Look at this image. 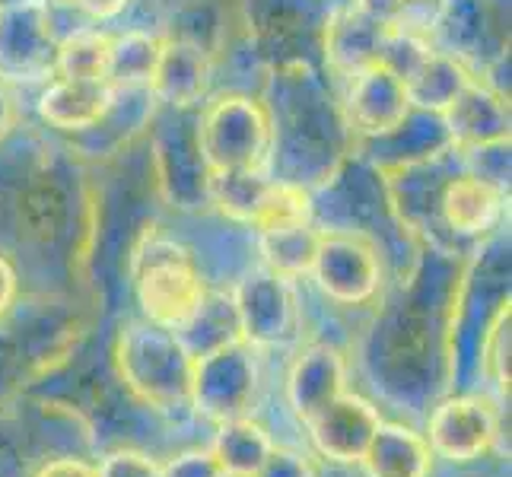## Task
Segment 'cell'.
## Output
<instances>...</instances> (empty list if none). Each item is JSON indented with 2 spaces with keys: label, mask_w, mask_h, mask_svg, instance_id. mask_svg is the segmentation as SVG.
<instances>
[{
  "label": "cell",
  "mask_w": 512,
  "mask_h": 477,
  "mask_svg": "<svg viewBox=\"0 0 512 477\" xmlns=\"http://www.w3.org/2000/svg\"><path fill=\"white\" fill-rule=\"evenodd\" d=\"M131 290L140 318L169 331H182L201 309L207 284L198 258L185 242L150 226L131 252Z\"/></svg>",
  "instance_id": "obj_1"
},
{
  "label": "cell",
  "mask_w": 512,
  "mask_h": 477,
  "mask_svg": "<svg viewBox=\"0 0 512 477\" xmlns=\"http://www.w3.org/2000/svg\"><path fill=\"white\" fill-rule=\"evenodd\" d=\"M112 360L118 379L147 408H188L194 357L175 331L150 325L144 318H128L115 331Z\"/></svg>",
  "instance_id": "obj_2"
},
{
  "label": "cell",
  "mask_w": 512,
  "mask_h": 477,
  "mask_svg": "<svg viewBox=\"0 0 512 477\" xmlns=\"http://www.w3.org/2000/svg\"><path fill=\"white\" fill-rule=\"evenodd\" d=\"M194 144L207 172H271L277 150L274 112L258 96H210L194 112Z\"/></svg>",
  "instance_id": "obj_3"
},
{
  "label": "cell",
  "mask_w": 512,
  "mask_h": 477,
  "mask_svg": "<svg viewBox=\"0 0 512 477\" xmlns=\"http://www.w3.org/2000/svg\"><path fill=\"white\" fill-rule=\"evenodd\" d=\"M312 284L334 306L363 309L382 290L385 264L379 245L357 229H319Z\"/></svg>",
  "instance_id": "obj_4"
},
{
  "label": "cell",
  "mask_w": 512,
  "mask_h": 477,
  "mask_svg": "<svg viewBox=\"0 0 512 477\" xmlns=\"http://www.w3.org/2000/svg\"><path fill=\"white\" fill-rule=\"evenodd\" d=\"M258 388H261L258 347L233 341L194 360L188 408H194L210 423L252 417Z\"/></svg>",
  "instance_id": "obj_5"
},
{
  "label": "cell",
  "mask_w": 512,
  "mask_h": 477,
  "mask_svg": "<svg viewBox=\"0 0 512 477\" xmlns=\"http://www.w3.org/2000/svg\"><path fill=\"white\" fill-rule=\"evenodd\" d=\"M423 436L436 458L449 465H471L497 446L500 417L484 395H452L433 408Z\"/></svg>",
  "instance_id": "obj_6"
},
{
  "label": "cell",
  "mask_w": 512,
  "mask_h": 477,
  "mask_svg": "<svg viewBox=\"0 0 512 477\" xmlns=\"http://www.w3.org/2000/svg\"><path fill=\"white\" fill-rule=\"evenodd\" d=\"M239 318V334L252 347H277L299 331V299L293 280L271 271H252L229 293Z\"/></svg>",
  "instance_id": "obj_7"
},
{
  "label": "cell",
  "mask_w": 512,
  "mask_h": 477,
  "mask_svg": "<svg viewBox=\"0 0 512 477\" xmlns=\"http://www.w3.org/2000/svg\"><path fill=\"white\" fill-rule=\"evenodd\" d=\"M411 118V102L401 77L385 64H369L344 80V121L353 134L385 140L395 137Z\"/></svg>",
  "instance_id": "obj_8"
},
{
  "label": "cell",
  "mask_w": 512,
  "mask_h": 477,
  "mask_svg": "<svg viewBox=\"0 0 512 477\" xmlns=\"http://www.w3.org/2000/svg\"><path fill=\"white\" fill-rule=\"evenodd\" d=\"M118 102V90L109 80H77V77H51L45 80L39 99H35V115L45 128L90 137L112 118Z\"/></svg>",
  "instance_id": "obj_9"
},
{
  "label": "cell",
  "mask_w": 512,
  "mask_h": 477,
  "mask_svg": "<svg viewBox=\"0 0 512 477\" xmlns=\"http://www.w3.org/2000/svg\"><path fill=\"white\" fill-rule=\"evenodd\" d=\"M436 214L455 236L478 239L500 226L506 214V185L487 179L478 169L449 175L439 188Z\"/></svg>",
  "instance_id": "obj_10"
},
{
  "label": "cell",
  "mask_w": 512,
  "mask_h": 477,
  "mask_svg": "<svg viewBox=\"0 0 512 477\" xmlns=\"http://www.w3.org/2000/svg\"><path fill=\"white\" fill-rule=\"evenodd\" d=\"M382 16H376L363 0H350L344 7H334L325 20V64L341 83L357 70L376 64L382 55V42L388 35Z\"/></svg>",
  "instance_id": "obj_11"
},
{
  "label": "cell",
  "mask_w": 512,
  "mask_h": 477,
  "mask_svg": "<svg viewBox=\"0 0 512 477\" xmlns=\"http://www.w3.org/2000/svg\"><path fill=\"white\" fill-rule=\"evenodd\" d=\"M382 414L369 398L344 392L322 414H315L306 427L315 452L334 465H360L369 439L379 430Z\"/></svg>",
  "instance_id": "obj_12"
},
{
  "label": "cell",
  "mask_w": 512,
  "mask_h": 477,
  "mask_svg": "<svg viewBox=\"0 0 512 477\" xmlns=\"http://www.w3.org/2000/svg\"><path fill=\"white\" fill-rule=\"evenodd\" d=\"M214 67L217 61L210 58L207 51L163 35V55H160V64H156L150 96L156 102L169 105L172 112H198L210 99Z\"/></svg>",
  "instance_id": "obj_13"
},
{
  "label": "cell",
  "mask_w": 512,
  "mask_h": 477,
  "mask_svg": "<svg viewBox=\"0 0 512 477\" xmlns=\"http://www.w3.org/2000/svg\"><path fill=\"white\" fill-rule=\"evenodd\" d=\"M344 392H347V363L338 347L309 344L296 353L287 373V404L299 420L309 423Z\"/></svg>",
  "instance_id": "obj_14"
},
{
  "label": "cell",
  "mask_w": 512,
  "mask_h": 477,
  "mask_svg": "<svg viewBox=\"0 0 512 477\" xmlns=\"http://www.w3.org/2000/svg\"><path fill=\"white\" fill-rule=\"evenodd\" d=\"M436 455L427 436L404 423H379L360 458L369 477H430Z\"/></svg>",
  "instance_id": "obj_15"
},
{
  "label": "cell",
  "mask_w": 512,
  "mask_h": 477,
  "mask_svg": "<svg viewBox=\"0 0 512 477\" xmlns=\"http://www.w3.org/2000/svg\"><path fill=\"white\" fill-rule=\"evenodd\" d=\"M67 217V198L58 182V175L48 166L32 169L26 175V185L16 194V223L20 233L35 242H48L61 233Z\"/></svg>",
  "instance_id": "obj_16"
},
{
  "label": "cell",
  "mask_w": 512,
  "mask_h": 477,
  "mask_svg": "<svg viewBox=\"0 0 512 477\" xmlns=\"http://www.w3.org/2000/svg\"><path fill=\"white\" fill-rule=\"evenodd\" d=\"M274 446L277 443L271 439L268 427H261L255 417H236L217 423L210 455L217 458V465L223 468L226 477H255L261 465L268 462Z\"/></svg>",
  "instance_id": "obj_17"
},
{
  "label": "cell",
  "mask_w": 512,
  "mask_h": 477,
  "mask_svg": "<svg viewBox=\"0 0 512 477\" xmlns=\"http://www.w3.org/2000/svg\"><path fill=\"white\" fill-rule=\"evenodd\" d=\"M163 55V35L131 26L125 32H112V61L109 83L115 90H150L156 64Z\"/></svg>",
  "instance_id": "obj_18"
},
{
  "label": "cell",
  "mask_w": 512,
  "mask_h": 477,
  "mask_svg": "<svg viewBox=\"0 0 512 477\" xmlns=\"http://www.w3.org/2000/svg\"><path fill=\"white\" fill-rule=\"evenodd\" d=\"M109 61H112V32L102 26H80L55 42L51 77L109 80Z\"/></svg>",
  "instance_id": "obj_19"
},
{
  "label": "cell",
  "mask_w": 512,
  "mask_h": 477,
  "mask_svg": "<svg viewBox=\"0 0 512 477\" xmlns=\"http://www.w3.org/2000/svg\"><path fill=\"white\" fill-rule=\"evenodd\" d=\"M264 271H271L284 280H303L312 271L315 249H319V226H290L271 229V233H255Z\"/></svg>",
  "instance_id": "obj_20"
},
{
  "label": "cell",
  "mask_w": 512,
  "mask_h": 477,
  "mask_svg": "<svg viewBox=\"0 0 512 477\" xmlns=\"http://www.w3.org/2000/svg\"><path fill=\"white\" fill-rule=\"evenodd\" d=\"M175 334L182 338V344L188 347V353H191L194 360L204 357V353H210V350L223 347V344L242 341L233 296H226V293H210V290H207L201 309L194 312L191 322H188L182 331H175Z\"/></svg>",
  "instance_id": "obj_21"
},
{
  "label": "cell",
  "mask_w": 512,
  "mask_h": 477,
  "mask_svg": "<svg viewBox=\"0 0 512 477\" xmlns=\"http://www.w3.org/2000/svg\"><path fill=\"white\" fill-rule=\"evenodd\" d=\"M315 223V204L312 188L290 179H271L261 194V204L255 210V220L249 229L255 233H271V229H290V226H309Z\"/></svg>",
  "instance_id": "obj_22"
},
{
  "label": "cell",
  "mask_w": 512,
  "mask_h": 477,
  "mask_svg": "<svg viewBox=\"0 0 512 477\" xmlns=\"http://www.w3.org/2000/svg\"><path fill=\"white\" fill-rule=\"evenodd\" d=\"M96 477H163V465L140 449H112L96 465Z\"/></svg>",
  "instance_id": "obj_23"
},
{
  "label": "cell",
  "mask_w": 512,
  "mask_h": 477,
  "mask_svg": "<svg viewBox=\"0 0 512 477\" xmlns=\"http://www.w3.org/2000/svg\"><path fill=\"white\" fill-rule=\"evenodd\" d=\"M484 350H487V373L506 395L509 392V303L500 309L497 322H493Z\"/></svg>",
  "instance_id": "obj_24"
},
{
  "label": "cell",
  "mask_w": 512,
  "mask_h": 477,
  "mask_svg": "<svg viewBox=\"0 0 512 477\" xmlns=\"http://www.w3.org/2000/svg\"><path fill=\"white\" fill-rule=\"evenodd\" d=\"M163 477H226L210 449H188L169 458L163 465Z\"/></svg>",
  "instance_id": "obj_25"
},
{
  "label": "cell",
  "mask_w": 512,
  "mask_h": 477,
  "mask_svg": "<svg viewBox=\"0 0 512 477\" xmlns=\"http://www.w3.org/2000/svg\"><path fill=\"white\" fill-rule=\"evenodd\" d=\"M255 477H315V465H312V458L303 452L274 446L268 462L261 465V471Z\"/></svg>",
  "instance_id": "obj_26"
},
{
  "label": "cell",
  "mask_w": 512,
  "mask_h": 477,
  "mask_svg": "<svg viewBox=\"0 0 512 477\" xmlns=\"http://www.w3.org/2000/svg\"><path fill=\"white\" fill-rule=\"evenodd\" d=\"M134 0H86L80 7V16H86L93 26H109L115 20H121L131 10Z\"/></svg>",
  "instance_id": "obj_27"
},
{
  "label": "cell",
  "mask_w": 512,
  "mask_h": 477,
  "mask_svg": "<svg viewBox=\"0 0 512 477\" xmlns=\"http://www.w3.org/2000/svg\"><path fill=\"white\" fill-rule=\"evenodd\" d=\"M16 299H20V274H16L13 261L0 252V318L10 315Z\"/></svg>",
  "instance_id": "obj_28"
},
{
  "label": "cell",
  "mask_w": 512,
  "mask_h": 477,
  "mask_svg": "<svg viewBox=\"0 0 512 477\" xmlns=\"http://www.w3.org/2000/svg\"><path fill=\"white\" fill-rule=\"evenodd\" d=\"M35 477H96V468L80 458H55V462L42 465Z\"/></svg>",
  "instance_id": "obj_29"
},
{
  "label": "cell",
  "mask_w": 512,
  "mask_h": 477,
  "mask_svg": "<svg viewBox=\"0 0 512 477\" xmlns=\"http://www.w3.org/2000/svg\"><path fill=\"white\" fill-rule=\"evenodd\" d=\"M13 121H16V102L7 90V83H0V140L13 131Z\"/></svg>",
  "instance_id": "obj_30"
},
{
  "label": "cell",
  "mask_w": 512,
  "mask_h": 477,
  "mask_svg": "<svg viewBox=\"0 0 512 477\" xmlns=\"http://www.w3.org/2000/svg\"><path fill=\"white\" fill-rule=\"evenodd\" d=\"M51 7H64V10H74V13H80V7L86 4V0H48Z\"/></svg>",
  "instance_id": "obj_31"
}]
</instances>
